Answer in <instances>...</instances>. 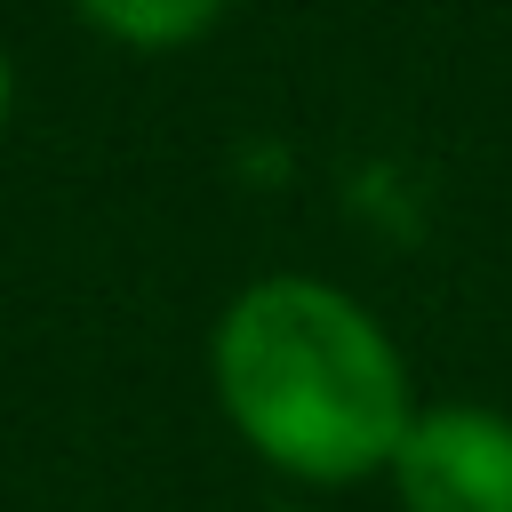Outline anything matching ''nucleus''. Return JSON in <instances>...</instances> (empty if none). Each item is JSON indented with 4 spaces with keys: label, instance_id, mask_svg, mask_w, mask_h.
<instances>
[{
    "label": "nucleus",
    "instance_id": "f257e3e1",
    "mask_svg": "<svg viewBox=\"0 0 512 512\" xmlns=\"http://www.w3.org/2000/svg\"><path fill=\"white\" fill-rule=\"evenodd\" d=\"M208 368L232 432L312 488L392 472V448L416 416L408 360L384 320L312 272H272L240 288L216 320Z\"/></svg>",
    "mask_w": 512,
    "mask_h": 512
},
{
    "label": "nucleus",
    "instance_id": "f03ea898",
    "mask_svg": "<svg viewBox=\"0 0 512 512\" xmlns=\"http://www.w3.org/2000/svg\"><path fill=\"white\" fill-rule=\"evenodd\" d=\"M392 488L408 512H512V416L480 400L416 408L392 448Z\"/></svg>",
    "mask_w": 512,
    "mask_h": 512
},
{
    "label": "nucleus",
    "instance_id": "7ed1b4c3",
    "mask_svg": "<svg viewBox=\"0 0 512 512\" xmlns=\"http://www.w3.org/2000/svg\"><path fill=\"white\" fill-rule=\"evenodd\" d=\"M80 16L128 48H176V40L208 32L224 16V0H80Z\"/></svg>",
    "mask_w": 512,
    "mask_h": 512
},
{
    "label": "nucleus",
    "instance_id": "20e7f679",
    "mask_svg": "<svg viewBox=\"0 0 512 512\" xmlns=\"http://www.w3.org/2000/svg\"><path fill=\"white\" fill-rule=\"evenodd\" d=\"M0 120H8V56H0Z\"/></svg>",
    "mask_w": 512,
    "mask_h": 512
}]
</instances>
